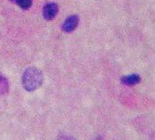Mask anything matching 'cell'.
I'll return each mask as SVG.
<instances>
[{
    "mask_svg": "<svg viewBox=\"0 0 155 140\" xmlns=\"http://www.w3.org/2000/svg\"><path fill=\"white\" fill-rule=\"evenodd\" d=\"M43 82V76L38 69L31 67L26 70L22 76V84L24 88L28 92L37 90Z\"/></svg>",
    "mask_w": 155,
    "mask_h": 140,
    "instance_id": "cell-1",
    "label": "cell"
},
{
    "mask_svg": "<svg viewBox=\"0 0 155 140\" xmlns=\"http://www.w3.org/2000/svg\"><path fill=\"white\" fill-rule=\"evenodd\" d=\"M78 24H79V18L78 16H71L68 19H66V21L63 24V30L65 32H71L73 31Z\"/></svg>",
    "mask_w": 155,
    "mask_h": 140,
    "instance_id": "cell-2",
    "label": "cell"
},
{
    "mask_svg": "<svg viewBox=\"0 0 155 140\" xmlns=\"http://www.w3.org/2000/svg\"><path fill=\"white\" fill-rule=\"evenodd\" d=\"M58 13V6L54 3H49L44 8L43 16L46 19L51 20L53 19Z\"/></svg>",
    "mask_w": 155,
    "mask_h": 140,
    "instance_id": "cell-3",
    "label": "cell"
},
{
    "mask_svg": "<svg viewBox=\"0 0 155 140\" xmlns=\"http://www.w3.org/2000/svg\"><path fill=\"white\" fill-rule=\"evenodd\" d=\"M120 81H121V84L124 85L132 86V85H135L140 82V77L139 74L133 73V74H130V75L122 77Z\"/></svg>",
    "mask_w": 155,
    "mask_h": 140,
    "instance_id": "cell-4",
    "label": "cell"
},
{
    "mask_svg": "<svg viewBox=\"0 0 155 140\" xmlns=\"http://www.w3.org/2000/svg\"><path fill=\"white\" fill-rule=\"evenodd\" d=\"M9 85L5 76L0 75V94H5L8 92Z\"/></svg>",
    "mask_w": 155,
    "mask_h": 140,
    "instance_id": "cell-5",
    "label": "cell"
},
{
    "mask_svg": "<svg viewBox=\"0 0 155 140\" xmlns=\"http://www.w3.org/2000/svg\"><path fill=\"white\" fill-rule=\"evenodd\" d=\"M31 2L32 0H18V1L17 2L22 9H28L30 6H31Z\"/></svg>",
    "mask_w": 155,
    "mask_h": 140,
    "instance_id": "cell-6",
    "label": "cell"
},
{
    "mask_svg": "<svg viewBox=\"0 0 155 140\" xmlns=\"http://www.w3.org/2000/svg\"><path fill=\"white\" fill-rule=\"evenodd\" d=\"M57 140H76V139L72 136H69V135H61Z\"/></svg>",
    "mask_w": 155,
    "mask_h": 140,
    "instance_id": "cell-7",
    "label": "cell"
},
{
    "mask_svg": "<svg viewBox=\"0 0 155 140\" xmlns=\"http://www.w3.org/2000/svg\"><path fill=\"white\" fill-rule=\"evenodd\" d=\"M93 140H102V138H101V137H97V138H95V139H93Z\"/></svg>",
    "mask_w": 155,
    "mask_h": 140,
    "instance_id": "cell-8",
    "label": "cell"
},
{
    "mask_svg": "<svg viewBox=\"0 0 155 140\" xmlns=\"http://www.w3.org/2000/svg\"><path fill=\"white\" fill-rule=\"evenodd\" d=\"M15 1H16V2H18V0H15Z\"/></svg>",
    "mask_w": 155,
    "mask_h": 140,
    "instance_id": "cell-9",
    "label": "cell"
}]
</instances>
